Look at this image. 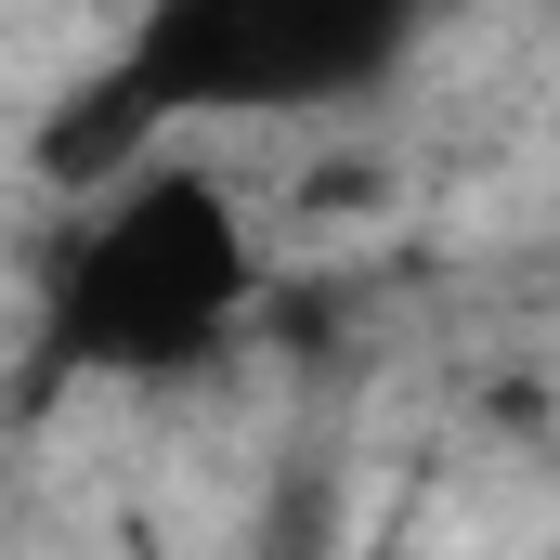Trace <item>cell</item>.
<instances>
[{
	"instance_id": "6da1fadb",
	"label": "cell",
	"mask_w": 560,
	"mask_h": 560,
	"mask_svg": "<svg viewBox=\"0 0 560 560\" xmlns=\"http://www.w3.org/2000/svg\"><path fill=\"white\" fill-rule=\"evenodd\" d=\"M261 313V222L209 156H156L143 183L92 196L52 222V275H39V378L79 392H170L196 365L235 352V326Z\"/></svg>"
},
{
	"instance_id": "7a4b0ae2",
	"label": "cell",
	"mask_w": 560,
	"mask_h": 560,
	"mask_svg": "<svg viewBox=\"0 0 560 560\" xmlns=\"http://www.w3.org/2000/svg\"><path fill=\"white\" fill-rule=\"evenodd\" d=\"M405 52L392 13H326V0H170L118 39L156 118H248V105H339Z\"/></svg>"
}]
</instances>
